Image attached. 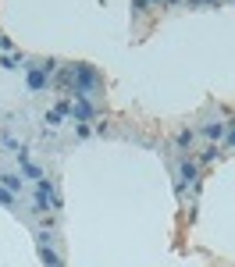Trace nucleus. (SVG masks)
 Wrapping results in <instances>:
<instances>
[{
    "instance_id": "nucleus-1",
    "label": "nucleus",
    "mask_w": 235,
    "mask_h": 267,
    "mask_svg": "<svg viewBox=\"0 0 235 267\" xmlns=\"http://www.w3.org/2000/svg\"><path fill=\"white\" fill-rule=\"evenodd\" d=\"M103 89V79L93 64H71V96L75 100H96Z\"/></svg>"
},
{
    "instance_id": "nucleus-2",
    "label": "nucleus",
    "mask_w": 235,
    "mask_h": 267,
    "mask_svg": "<svg viewBox=\"0 0 235 267\" xmlns=\"http://www.w3.org/2000/svg\"><path fill=\"white\" fill-rule=\"evenodd\" d=\"M54 64H57V61H36V64L25 68V82H29L32 93H43V89L50 86V79H54Z\"/></svg>"
},
{
    "instance_id": "nucleus-3",
    "label": "nucleus",
    "mask_w": 235,
    "mask_h": 267,
    "mask_svg": "<svg viewBox=\"0 0 235 267\" xmlns=\"http://www.w3.org/2000/svg\"><path fill=\"white\" fill-rule=\"evenodd\" d=\"M68 118L71 121H89L93 118V100H75L71 110H68Z\"/></svg>"
},
{
    "instance_id": "nucleus-4",
    "label": "nucleus",
    "mask_w": 235,
    "mask_h": 267,
    "mask_svg": "<svg viewBox=\"0 0 235 267\" xmlns=\"http://www.w3.org/2000/svg\"><path fill=\"white\" fill-rule=\"evenodd\" d=\"M0 185H4L11 196H22V189H25V178H22V175H15V171H4V175H0Z\"/></svg>"
},
{
    "instance_id": "nucleus-5",
    "label": "nucleus",
    "mask_w": 235,
    "mask_h": 267,
    "mask_svg": "<svg viewBox=\"0 0 235 267\" xmlns=\"http://www.w3.org/2000/svg\"><path fill=\"white\" fill-rule=\"evenodd\" d=\"M39 260H43V267H64L61 253L54 246H47V242H39Z\"/></svg>"
},
{
    "instance_id": "nucleus-6",
    "label": "nucleus",
    "mask_w": 235,
    "mask_h": 267,
    "mask_svg": "<svg viewBox=\"0 0 235 267\" xmlns=\"http://www.w3.org/2000/svg\"><path fill=\"white\" fill-rule=\"evenodd\" d=\"M224 128H228L224 121H207V125H203V136H207L210 143H221V139H224Z\"/></svg>"
},
{
    "instance_id": "nucleus-7",
    "label": "nucleus",
    "mask_w": 235,
    "mask_h": 267,
    "mask_svg": "<svg viewBox=\"0 0 235 267\" xmlns=\"http://www.w3.org/2000/svg\"><path fill=\"white\" fill-rule=\"evenodd\" d=\"M61 121H64V114H61L57 107H50V110L43 114V125H47L50 132H57V128H61Z\"/></svg>"
},
{
    "instance_id": "nucleus-8",
    "label": "nucleus",
    "mask_w": 235,
    "mask_h": 267,
    "mask_svg": "<svg viewBox=\"0 0 235 267\" xmlns=\"http://www.w3.org/2000/svg\"><path fill=\"white\" fill-rule=\"evenodd\" d=\"M175 143H178V150H192V143H196V132H192V128H182V132L175 136Z\"/></svg>"
},
{
    "instance_id": "nucleus-9",
    "label": "nucleus",
    "mask_w": 235,
    "mask_h": 267,
    "mask_svg": "<svg viewBox=\"0 0 235 267\" xmlns=\"http://www.w3.org/2000/svg\"><path fill=\"white\" fill-rule=\"evenodd\" d=\"M18 64H25L22 54H4V57H0V68H8V71H18Z\"/></svg>"
},
{
    "instance_id": "nucleus-10",
    "label": "nucleus",
    "mask_w": 235,
    "mask_h": 267,
    "mask_svg": "<svg viewBox=\"0 0 235 267\" xmlns=\"http://www.w3.org/2000/svg\"><path fill=\"white\" fill-rule=\"evenodd\" d=\"M214 157H217V143H210V146L203 150V154H200V161H196V164H210Z\"/></svg>"
},
{
    "instance_id": "nucleus-11",
    "label": "nucleus",
    "mask_w": 235,
    "mask_h": 267,
    "mask_svg": "<svg viewBox=\"0 0 235 267\" xmlns=\"http://www.w3.org/2000/svg\"><path fill=\"white\" fill-rule=\"evenodd\" d=\"M15 203H18V196H11V193H8V189H4V185H0V207H15Z\"/></svg>"
},
{
    "instance_id": "nucleus-12",
    "label": "nucleus",
    "mask_w": 235,
    "mask_h": 267,
    "mask_svg": "<svg viewBox=\"0 0 235 267\" xmlns=\"http://www.w3.org/2000/svg\"><path fill=\"white\" fill-rule=\"evenodd\" d=\"M75 136H78V139H89V136H93V128H89L86 121H78V125H75Z\"/></svg>"
},
{
    "instance_id": "nucleus-13",
    "label": "nucleus",
    "mask_w": 235,
    "mask_h": 267,
    "mask_svg": "<svg viewBox=\"0 0 235 267\" xmlns=\"http://www.w3.org/2000/svg\"><path fill=\"white\" fill-rule=\"evenodd\" d=\"M221 143H224V146H235V121L224 128V139H221Z\"/></svg>"
},
{
    "instance_id": "nucleus-14",
    "label": "nucleus",
    "mask_w": 235,
    "mask_h": 267,
    "mask_svg": "<svg viewBox=\"0 0 235 267\" xmlns=\"http://www.w3.org/2000/svg\"><path fill=\"white\" fill-rule=\"evenodd\" d=\"M207 4H221V0H207Z\"/></svg>"
},
{
    "instance_id": "nucleus-15",
    "label": "nucleus",
    "mask_w": 235,
    "mask_h": 267,
    "mask_svg": "<svg viewBox=\"0 0 235 267\" xmlns=\"http://www.w3.org/2000/svg\"><path fill=\"white\" fill-rule=\"evenodd\" d=\"M146 4H157V0H146Z\"/></svg>"
}]
</instances>
